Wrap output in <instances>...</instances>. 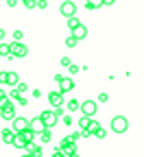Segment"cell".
Listing matches in <instances>:
<instances>
[{
	"label": "cell",
	"mask_w": 144,
	"mask_h": 157,
	"mask_svg": "<svg viewBox=\"0 0 144 157\" xmlns=\"http://www.w3.org/2000/svg\"><path fill=\"white\" fill-rule=\"evenodd\" d=\"M18 5V0H7V7H15Z\"/></svg>",
	"instance_id": "836d02e7"
},
{
	"label": "cell",
	"mask_w": 144,
	"mask_h": 157,
	"mask_svg": "<svg viewBox=\"0 0 144 157\" xmlns=\"http://www.w3.org/2000/svg\"><path fill=\"white\" fill-rule=\"evenodd\" d=\"M53 111H55V116H57V118H61V116H64V109H61V107H55Z\"/></svg>",
	"instance_id": "f546056e"
},
{
	"label": "cell",
	"mask_w": 144,
	"mask_h": 157,
	"mask_svg": "<svg viewBox=\"0 0 144 157\" xmlns=\"http://www.w3.org/2000/svg\"><path fill=\"white\" fill-rule=\"evenodd\" d=\"M64 124H66V127L72 124V116H64Z\"/></svg>",
	"instance_id": "f1b7e54d"
},
{
	"label": "cell",
	"mask_w": 144,
	"mask_h": 157,
	"mask_svg": "<svg viewBox=\"0 0 144 157\" xmlns=\"http://www.w3.org/2000/svg\"><path fill=\"white\" fill-rule=\"evenodd\" d=\"M31 129L35 131V133H42V131H46V124H44V120H42V118H33V120H31Z\"/></svg>",
	"instance_id": "30bf717a"
},
{
	"label": "cell",
	"mask_w": 144,
	"mask_h": 157,
	"mask_svg": "<svg viewBox=\"0 0 144 157\" xmlns=\"http://www.w3.org/2000/svg\"><path fill=\"white\" fill-rule=\"evenodd\" d=\"M39 118L44 120L46 129H53V127L57 124V116H55V111H42V113H39Z\"/></svg>",
	"instance_id": "8992f818"
},
{
	"label": "cell",
	"mask_w": 144,
	"mask_h": 157,
	"mask_svg": "<svg viewBox=\"0 0 144 157\" xmlns=\"http://www.w3.org/2000/svg\"><path fill=\"white\" fill-rule=\"evenodd\" d=\"M61 66H64V68H70L72 63H70V59H68V57H61Z\"/></svg>",
	"instance_id": "484cf974"
},
{
	"label": "cell",
	"mask_w": 144,
	"mask_h": 157,
	"mask_svg": "<svg viewBox=\"0 0 144 157\" xmlns=\"http://www.w3.org/2000/svg\"><path fill=\"white\" fill-rule=\"evenodd\" d=\"M79 24H81V22H79V17H68V29H70V31H74Z\"/></svg>",
	"instance_id": "ffe728a7"
},
{
	"label": "cell",
	"mask_w": 144,
	"mask_h": 157,
	"mask_svg": "<svg viewBox=\"0 0 144 157\" xmlns=\"http://www.w3.org/2000/svg\"><path fill=\"white\" fill-rule=\"evenodd\" d=\"M22 37H24V33L20 31V29H15V31H13V39H15V42H20Z\"/></svg>",
	"instance_id": "603a6c76"
},
{
	"label": "cell",
	"mask_w": 144,
	"mask_h": 157,
	"mask_svg": "<svg viewBox=\"0 0 144 157\" xmlns=\"http://www.w3.org/2000/svg\"><path fill=\"white\" fill-rule=\"evenodd\" d=\"M72 37H76L79 42H81V39H85V37H88V29H85L83 24H79V26L72 31Z\"/></svg>",
	"instance_id": "4fadbf2b"
},
{
	"label": "cell",
	"mask_w": 144,
	"mask_h": 157,
	"mask_svg": "<svg viewBox=\"0 0 144 157\" xmlns=\"http://www.w3.org/2000/svg\"><path fill=\"white\" fill-rule=\"evenodd\" d=\"M94 135H96V137H100V140H103V137H105V135H107V133H105V129H103V127H98V129H96V133H94Z\"/></svg>",
	"instance_id": "cb8c5ba5"
},
{
	"label": "cell",
	"mask_w": 144,
	"mask_h": 157,
	"mask_svg": "<svg viewBox=\"0 0 144 157\" xmlns=\"http://www.w3.org/2000/svg\"><path fill=\"white\" fill-rule=\"evenodd\" d=\"M26 157H35V155H26Z\"/></svg>",
	"instance_id": "ab89813d"
},
{
	"label": "cell",
	"mask_w": 144,
	"mask_h": 157,
	"mask_svg": "<svg viewBox=\"0 0 144 157\" xmlns=\"http://www.w3.org/2000/svg\"><path fill=\"white\" fill-rule=\"evenodd\" d=\"M96 109H98V105H96L94 101H85V103H81V111H83V116H90V118H94Z\"/></svg>",
	"instance_id": "ba28073f"
},
{
	"label": "cell",
	"mask_w": 144,
	"mask_h": 157,
	"mask_svg": "<svg viewBox=\"0 0 144 157\" xmlns=\"http://www.w3.org/2000/svg\"><path fill=\"white\" fill-rule=\"evenodd\" d=\"M70 157H79V155H76V153H74V155H70Z\"/></svg>",
	"instance_id": "74e56055"
},
{
	"label": "cell",
	"mask_w": 144,
	"mask_h": 157,
	"mask_svg": "<svg viewBox=\"0 0 144 157\" xmlns=\"http://www.w3.org/2000/svg\"><path fill=\"white\" fill-rule=\"evenodd\" d=\"M114 2H116V0H105V5H107V7H111Z\"/></svg>",
	"instance_id": "8d00e7d4"
},
{
	"label": "cell",
	"mask_w": 144,
	"mask_h": 157,
	"mask_svg": "<svg viewBox=\"0 0 144 157\" xmlns=\"http://www.w3.org/2000/svg\"><path fill=\"white\" fill-rule=\"evenodd\" d=\"M26 55H29V48H26L22 42H13V44H11V57L22 59V57H26Z\"/></svg>",
	"instance_id": "277c9868"
},
{
	"label": "cell",
	"mask_w": 144,
	"mask_h": 157,
	"mask_svg": "<svg viewBox=\"0 0 144 157\" xmlns=\"http://www.w3.org/2000/svg\"><path fill=\"white\" fill-rule=\"evenodd\" d=\"M5 35H7V33H5V29H0V42L5 39Z\"/></svg>",
	"instance_id": "d590c367"
},
{
	"label": "cell",
	"mask_w": 144,
	"mask_h": 157,
	"mask_svg": "<svg viewBox=\"0 0 144 157\" xmlns=\"http://www.w3.org/2000/svg\"><path fill=\"white\" fill-rule=\"evenodd\" d=\"M90 122H92V118H90V116H83V118H81V120H79L81 131H83V129H88V127H90Z\"/></svg>",
	"instance_id": "d6986e66"
},
{
	"label": "cell",
	"mask_w": 144,
	"mask_h": 157,
	"mask_svg": "<svg viewBox=\"0 0 144 157\" xmlns=\"http://www.w3.org/2000/svg\"><path fill=\"white\" fill-rule=\"evenodd\" d=\"M18 90H20V92H26L29 85H26V83H18Z\"/></svg>",
	"instance_id": "4dcf8cb0"
},
{
	"label": "cell",
	"mask_w": 144,
	"mask_h": 157,
	"mask_svg": "<svg viewBox=\"0 0 144 157\" xmlns=\"http://www.w3.org/2000/svg\"><path fill=\"white\" fill-rule=\"evenodd\" d=\"M127 129H129V120H127L125 116H116L114 120H111V131L114 133H125Z\"/></svg>",
	"instance_id": "6da1fadb"
},
{
	"label": "cell",
	"mask_w": 144,
	"mask_h": 157,
	"mask_svg": "<svg viewBox=\"0 0 144 157\" xmlns=\"http://www.w3.org/2000/svg\"><path fill=\"white\" fill-rule=\"evenodd\" d=\"M76 44H79V39H76V37H72V35L66 39V46H68V48H74Z\"/></svg>",
	"instance_id": "44dd1931"
},
{
	"label": "cell",
	"mask_w": 144,
	"mask_h": 157,
	"mask_svg": "<svg viewBox=\"0 0 144 157\" xmlns=\"http://www.w3.org/2000/svg\"><path fill=\"white\" fill-rule=\"evenodd\" d=\"M37 7L39 9H46L48 7V0H37Z\"/></svg>",
	"instance_id": "4316f807"
},
{
	"label": "cell",
	"mask_w": 144,
	"mask_h": 157,
	"mask_svg": "<svg viewBox=\"0 0 144 157\" xmlns=\"http://www.w3.org/2000/svg\"><path fill=\"white\" fill-rule=\"evenodd\" d=\"M5 83H7V85L18 87V83H20V81H18V74H15V72H7V76H5Z\"/></svg>",
	"instance_id": "9a60e30c"
},
{
	"label": "cell",
	"mask_w": 144,
	"mask_h": 157,
	"mask_svg": "<svg viewBox=\"0 0 144 157\" xmlns=\"http://www.w3.org/2000/svg\"><path fill=\"white\" fill-rule=\"evenodd\" d=\"M0 57H11V44L0 42Z\"/></svg>",
	"instance_id": "ac0fdd59"
},
{
	"label": "cell",
	"mask_w": 144,
	"mask_h": 157,
	"mask_svg": "<svg viewBox=\"0 0 144 157\" xmlns=\"http://www.w3.org/2000/svg\"><path fill=\"white\" fill-rule=\"evenodd\" d=\"M48 103L53 105V109H55V107H61V105H66V103H64V94H61L59 90L50 92V94H48Z\"/></svg>",
	"instance_id": "5b68a950"
},
{
	"label": "cell",
	"mask_w": 144,
	"mask_h": 157,
	"mask_svg": "<svg viewBox=\"0 0 144 157\" xmlns=\"http://www.w3.org/2000/svg\"><path fill=\"white\" fill-rule=\"evenodd\" d=\"M0 137H2V142L13 144V140H15V131H13V129H2V131H0Z\"/></svg>",
	"instance_id": "8fae6325"
},
{
	"label": "cell",
	"mask_w": 144,
	"mask_h": 157,
	"mask_svg": "<svg viewBox=\"0 0 144 157\" xmlns=\"http://www.w3.org/2000/svg\"><path fill=\"white\" fill-rule=\"evenodd\" d=\"M103 5H105V0H85V7H88V11H94V9H100Z\"/></svg>",
	"instance_id": "5bb4252c"
},
{
	"label": "cell",
	"mask_w": 144,
	"mask_h": 157,
	"mask_svg": "<svg viewBox=\"0 0 144 157\" xmlns=\"http://www.w3.org/2000/svg\"><path fill=\"white\" fill-rule=\"evenodd\" d=\"M26 140H24V137H22V133H15V140H13V146L15 148H26Z\"/></svg>",
	"instance_id": "2e32d148"
},
{
	"label": "cell",
	"mask_w": 144,
	"mask_h": 157,
	"mask_svg": "<svg viewBox=\"0 0 144 157\" xmlns=\"http://www.w3.org/2000/svg\"><path fill=\"white\" fill-rule=\"evenodd\" d=\"M22 5H24L26 9H35V7H37V0H22Z\"/></svg>",
	"instance_id": "7402d4cb"
},
{
	"label": "cell",
	"mask_w": 144,
	"mask_h": 157,
	"mask_svg": "<svg viewBox=\"0 0 144 157\" xmlns=\"http://www.w3.org/2000/svg\"><path fill=\"white\" fill-rule=\"evenodd\" d=\"M59 11H61V15H64V17H74V15H76V5L72 2V0H64L61 7H59Z\"/></svg>",
	"instance_id": "7a4b0ae2"
},
{
	"label": "cell",
	"mask_w": 144,
	"mask_h": 157,
	"mask_svg": "<svg viewBox=\"0 0 144 157\" xmlns=\"http://www.w3.org/2000/svg\"><path fill=\"white\" fill-rule=\"evenodd\" d=\"M35 140H39L42 144H48V142L53 140V129H46V131H42V133H37Z\"/></svg>",
	"instance_id": "7c38bea8"
},
{
	"label": "cell",
	"mask_w": 144,
	"mask_h": 157,
	"mask_svg": "<svg viewBox=\"0 0 144 157\" xmlns=\"http://www.w3.org/2000/svg\"><path fill=\"white\" fill-rule=\"evenodd\" d=\"M98 101H100V103H107V101H109L107 92H100V94H98Z\"/></svg>",
	"instance_id": "d4e9b609"
},
{
	"label": "cell",
	"mask_w": 144,
	"mask_h": 157,
	"mask_svg": "<svg viewBox=\"0 0 144 157\" xmlns=\"http://www.w3.org/2000/svg\"><path fill=\"white\" fill-rule=\"evenodd\" d=\"M50 157H66V155H64V153H61V151H59V148H57V151H55V153H53V155H50Z\"/></svg>",
	"instance_id": "d6a6232c"
},
{
	"label": "cell",
	"mask_w": 144,
	"mask_h": 157,
	"mask_svg": "<svg viewBox=\"0 0 144 157\" xmlns=\"http://www.w3.org/2000/svg\"><path fill=\"white\" fill-rule=\"evenodd\" d=\"M68 70H70V74H76V72H81V68H79V66H74V63H72Z\"/></svg>",
	"instance_id": "83f0119b"
},
{
	"label": "cell",
	"mask_w": 144,
	"mask_h": 157,
	"mask_svg": "<svg viewBox=\"0 0 144 157\" xmlns=\"http://www.w3.org/2000/svg\"><path fill=\"white\" fill-rule=\"evenodd\" d=\"M13 107H15L13 103H11L9 107H2V109H0V118H2V120H15L18 116H15V109H13Z\"/></svg>",
	"instance_id": "9c48e42d"
},
{
	"label": "cell",
	"mask_w": 144,
	"mask_h": 157,
	"mask_svg": "<svg viewBox=\"0 0 144 157\" xmlns=\"http://www.w3.org/2000/svg\"><path fill=\"white\" fill-rule=\"evenodd\" d=\"M66 107H68V111H76V109H81V103L76 98H70V101H66Z\"/></svg>",
	"instance_id": "e0dca14e"
},
{
	"label": "cell",
	"mask_w": 144,
	"mask_h": 157,
	"mask_svg": "<svg viewBox=\"0 0 144 157\" xmlns=\"http://www.w3.org/2000/svg\"><path fill=\"white\" fill-rule=\"evenodd\" d=\"M5 76H7V72H0V85L5 83Z\"/></svg>",
	"instance_id": "e575fe53"
},
{
	"label": "cell",
	"mask_w": 144,
	"mask_h": 157,
	"mask_svg": "<svg viewBox=\"0 0 144 157\" xmlns=\"http://www.w3.org/2000/svg\"><path fill=\"white\" fill-rule=\"evenodd\" d=\"M0 109H2V101H0Z\"/></svg>",
	"instance_id": "f35d334b"
},
{
	"label": "cell",
	"mask_w": 144,
	"mask_h": 157,
	"mask_svg": "<svg viewBox=\"0 0 144 157\" xmlns=\"http://www.w3.org/2000/svg\"><path fill=\"white\" fill-rule=\"evenodd\" d=\"M11 129H13L15 133H22V131L31 129V120H26V118H22V116H18L15 120L11 122Z\"/></svg>",
	"instance_id": "3957f363"
},
{
	"label": "cell",
	"mask_w": 144,
	"mask_h": 157,
	"mask_svg": "<svg viewBox=\"0 0 144 157\" xmlns=\"http://www.w3.org/2000/svg\"><path fill=\"white\" fill-rule=\"evenodd\" d=\"M0 101H7V92L2 87H0Z\"/></svg>",
	"instance_id": "1f68e13d"
},
{
	"label": "cell",
	"mask_w": 144,
	"mask_h": 157,
	"mask_svg": "<svg viewBox=\"0 0 144 157\" xmlns=\"http://www.w3.org/2000/svg\"><path fill=\"white\" fill-rule=\"evenodd\" d=\"M57 85H59L57 90H59L61 94H68V92H72V90H74V81H72V76H70V78H66V76H64Z\"/></svg>",
	"instance_id": "52a82bcc"
}]
</instances>
